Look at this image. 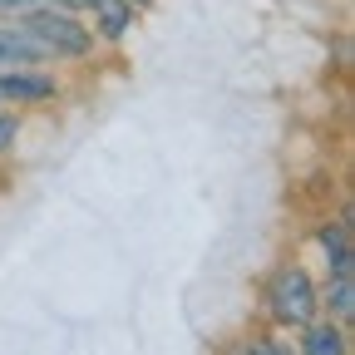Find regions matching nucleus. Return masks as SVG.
<instances>
[{"label":"nucleus","instance_id":"f257e3e1","mask_svg":"<svg viewBox=\"0 0 355 355\" xmlns=\"http://www.w3.org/2000/svg\"><path fill=\"white\" fill-rule=\"evenodd\" d=\"M44 50L55 55V64H84L89 55H94V30H89V20H79L74 10H64V6H35V10H25V15H15Z\"/></svg>","mask_w":355,"mask_h":355},{"label":"nucleus","instance_id":"f03ea898","mask_svg":"<svg viewBox=\"0 0 355 355\" xmlns=\"http://www.w3.org/2000/svg\"><path fill=\"white\" fill-rule=\"evenodd\" d=\"M261 301H266V316H272V326H282V331H301L306 321L321 316V286H316V277H311L301 261L277 266V277L266 282Z\"/></svg>","mask_w":355,"mask_h":355},{"label":"nucleus","instance_id":"7ed1b4c3","mask_svg":"<svg viewBox=\"0 0 355 355\" xmlns=\"http://www.w3.org/2000/svg\"><path fill=\"white\" fill-rule=\"evenodd\" d=\"M55 55L20 25V20H0V69H50Z\"/></svg>","mask_w":355,"mask_h":355},{"label":"nucleus","instance_id":"20e7f679","mask_svg":"<svg viewBox=\"0 0 355 355\" xmlns=\"http://www.w3.org/2000/svg\"><path fill=\"white\" fill-rule=\"evenodd\" d=\"M89 15H94L89 30H94L99 44H123L133 35V25H139V6H133V0H94Z\"/></svg>","mask_w":355,"mask_h":355},{"label":"nucleus","instance_id":"39448f33","mask_svg":"<svg viewBox=\"0 0 355 355\" xmlns=\"http://www.w3.org/2000/svg\"><path fill=\"white\" fill-rule=\"evenodd\" d=\"M296 336H301V340H296L301 355H345V350H350V331H345L340 321H331V316H326V321H321V316L306 321Z\"/></svg>","mask_w":355,"mask_h":355},{"label":"nucleus","instance_id":"423d86ee","mask_svg":"<svg viewBox=\"0 0 355 355\" xmlns=\"http://www.w3.org/2000/svg\"><path fill=\"white\" fill-rule=\"evenodd\" d=\"M316 242L326 252V272H350L355 266V252H350V222L336 217V222H321L316 227Z\"/></svg>","mask_w":355,"mask_h":355},{"label":"nucleus","instance_id":"0eeeda50","mask_svg":"<svg viewBox=\"0 0 355 355\" xmlns=\"http://www.w3.org/2000/svg\"><path fill=\"white\" fill-rule=\"evenodd\" d=\"M321 311L350 331V321H355V282H350V272H331V282L321 286Z\"/></svg>","mask_w":355,"mask_h":355},{"label":"nucleus","instance_id":"6e6552de","mask_svg":"<svg viewBox=\"0 0 355 355\" xmlns=\"http://www.w3.org/2000/svg\"><path fill=\"white\" fill-rule=\"evenodd\" d=\"M20 133H25V119H20V109H0V158H6V153L20 144Z\"/></svg>","mask_w":355,"mask_h":355},{"label":"nucleus","instance_id":"1a4fd4ad","mask_svg":"<svg viewBox=\"0 0 355 355\" xmlns=\"http://www.w3.org/2000/svg\"><path fill=\"white\" fill-rule=\"evenodd\" d=\"M35 6H44V0H0V20H15V15H25Z\"/></svg>","mask_w":355,"mask_h":355},{"label":"nucleus","instance_id":"9d476101","mask_svg":"<svg viewBox=\"0 0 355 355\" xmlns=\"http://www.w3.org/2000/svg\"><path fill=\"white\" fill-rule=\"evenodd\" d=\"M50 6H64V10H74V15H89V6H94V0H50Z\"/></svg>","mask_w":355,"mask_h":355},{"label":"nucleus","instance_id":"9b49d317","mask_svg":"<svg viewBox=\"0 0 355 355\" xmlns=\"http://www.w3.org/2000/svg\"><path fill=\"white\" fill-rule=\"evenodd\" d=\"M133 6H139V10H144V6H153V0H133Z\"/></svg>","mask_w":355,"mask_h":355}]
</instances>
